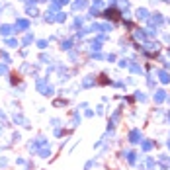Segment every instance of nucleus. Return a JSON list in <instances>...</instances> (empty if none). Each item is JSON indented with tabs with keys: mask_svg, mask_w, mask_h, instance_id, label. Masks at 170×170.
<instances>
[{
	"mask_svg": "<svg viewBox=\"0 0 170 170\" xmlns=\"http://www.w3.org/2000/svg\"><path fill=\"white\" fill-rule=\"evenodd\" d=\"M14 29H18V31H26V29H29V22H28V20H24V18H18V20H16Z\"/></svg>",
	"mask_w": 170,
	"mask_h": 170,
	"instance_id": "f257e3e1",
	"label": "nucleus"
},
{
	"mask_svg": "<svg viewBox=\"0 0 170 170\" xmlns=\"http://www.w3.org/2000/svg\"><path fill=\"white\" fill-rule=\"evenodd\" d=\"M12 31H16V29H14V26H10V24L0 26V33H2V35H10Z\"/></svg>",
	"mask_w": 170,
	"mask_h": 170,
	"instance_id": "f03ea898",
	"label": "nucleus"
},
{
	"mask_svg": "<svg viewBox=\"0 0 170 170\" xmlns=\"http://www.w3.org/2000/svg\"><path fill=\"white\" fill-rule=\"evenodd\" d=\"M137 18H139V20H147V18H149V12H147L145 8H143V10L139 8V10H137Z\"/></svg>",
	"mask_w": 170,
	"mask_h": 170,
	"instance_id": "7ed1b4c3",
	"label": "nucleus"
},
{
	"mask_svg": "<svg viewBox=\"0 0 170 170\" xmlns=\"http://www.w3.org/2000/svg\"><path fill=\"white\" fill-rule=\"evenodd\" d=\"M6 45H8V47H18L20 41H18V39H14V37H10V39H6Z\"/></svg>",
	"mask_w": 170,
	"mask_h": 170,
	"instance_id": "20e7f679",
	"label": "nucleus"
},
{
	"mask_svg": "<svg viewBox=\"0 0 170 170\" xmlns=\"http://www.w3.org/2000/svg\"><path fill=\"white\" fill-rule=\"evenodd\" d=\"M74 8H76V10L86 8V2H84V0H76V2H74Z\"/></svg>",
	"mask_w": 170,
	"mask_h": 170,
	"instance_id": "39448f33",
	"label": "nucleus"
},
{
	"mask_svg": "<svg viewBox=\"0 0 170 170\" xmlns=\"http://www.w3.org/2000/svg\"><path fill=\"white\" fill-rule=\"evenodd\" d=\"M71 45H72L71 39H66V41H61V49H65V51H66V49H71Z\"/></svg>",
	"mask_w": 170,
	"mask_h": 170,
	"instance_id": "423d86ee",
	"label": "nucleus"
},
{
	"mask_svg": "<svg viewBox=\"0 0 170 170\" xmlns=\"http://www.w3.org/2000/svg\"><path fill=\"white\" fill-rule=\"evenodd\" d=\"M31 41H33V35H31V33H26V37H24V41H22V43H24V45H29Z\"/></svg>",
	"mask_w": 170,
	"mask_h": 170,
	"instance_id": "0eeeda50",
	"label": "nucleus"
},
{
	"mask_svg": "<svg viewBox=\"0 0 170 170\" xmlns=\"http://www.w3.org/2000/svg\"><path fill=\"white\" fill-rule=\"evenodd\" d=\"M47 45H49V43L45 41V39H39V41H37V47H39V49H45Z\"/></svg>",
	"mask_w": 170,
	"mask_h": 170,
	"instance_id": "6e6552de",
	"label": "nucleus"
},
{
	"mask_svg": "<svg viewBox=\"0 0 170 170\" xmlns=\"http://www.w3.org/2000/svg\"><path fill=\"white\" fill-rule=\"evenodd\" d=\"M28 14H29V16H37L39 12H37V8H31V6H28Z\"/></svg>",
	"mask_w": 170,
	"mask_h": 170,
	"instance_id": "1a4fd4ad",
	"label": "nucleus"
},
{
	"mask_svg": "<svg viewBox=\"0 0 170 170\" xmlns=\"http://www.w3.org/2000/svg\"><path fill=\"white\" fill-rule=\"evenodd\" d=\"M80 26H82V18H76L74 20V28H80Z\"/></svg>",
	"mask_w": 170,
	"mask_h": 170,
	"instance_id": "9d476101",
	"label": "nucleus"
},
{
	"mask_svg": "<svg viewBox=\"0 0 170 170\" xmlns=\"http://www.w3.org/2000/svg\"><path fill=\"white\" fill-rule=\"evenodd\" d=\"M6 71H8V69H6V66H4V65H0V74H4V72H6Z\"/></svg>",
	"mask_w": 170,
	"mask_h": 170,
	"instance_id": "9b49d317",
	"label": "nucleus"
}]
</instances>
